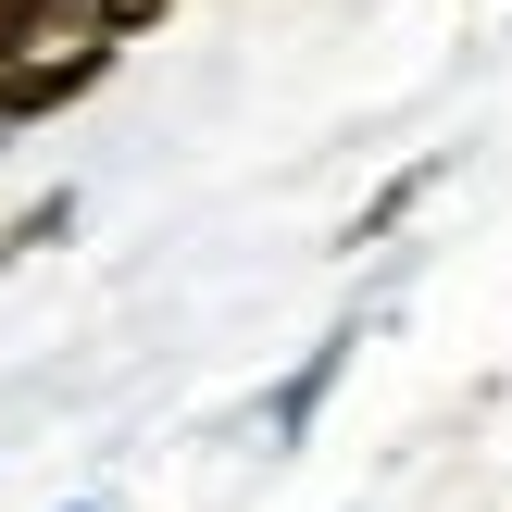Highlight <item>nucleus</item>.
I'll use <instances>...</instances> for the list:
<instances>
[{"mask_svg": "<svg viewBox=\"0 0 512 512\" xmlns=\"http://www.w3.org/2000/svg\"><path fill=\"white\" fill-rule=\"evenodd\" d=\"M88 75H100V50H75V63H25L13 88H0V113H50V100H75Z\"/></svg>", "mask_w": 512, "mask_h": 512, "instance_id": "1", "label": "nucleus"}, {"mask_svg": "<svg viewBox=\"0 0 512 512\" xmlns=\"http://www.w3.org/2000/svg\"><path fill=\"white\" fill-rule=\"evenodd\" d=\"M25 25H50V0H0V63H25Z\"/></svg>", "mask_w": 512, "mask_h": 512, "instance_id": "2", "label": "nucleus"}]
</instances>
